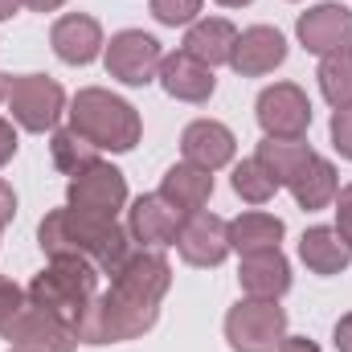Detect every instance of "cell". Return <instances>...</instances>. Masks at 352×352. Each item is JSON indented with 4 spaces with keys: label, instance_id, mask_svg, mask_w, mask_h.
Wrapping results in <instances>:
<instances>
[{
    "label": "cell",
    "instance_id": "8",
    "mask_svg": "<svg viewBox=\"0 0 352 352\" xmlns=\"http://www.w3.org/2000/svg\"><path fill=\"white\" fill-rule=\"evenodd\" d=\"M102 62H107V74H111L115 82H123V87H148V82H156V74H160L164 50H160V41H156L152 33H144V29H123V33L111 37Z\"/></svg>",
    "mask_w": 352,
    "mask_h": 352
},
{
    "label": "cell",
    "instance_id": "36",
    "mask_svg": "<svg viewBox=\"0 0 352 352\" xmlns=\"http://www.w3.org/2000/svg\"><path fill=\"white\" fill-rule=\"evenodd\" d=\"M21 4H29L33 12H54V8H62L66 0H21Z\"/></svg>",
    "mask_w": 352,
    "mask_h": 352
},
{
    "label": "cell",
    "instance_id": "16",
    "mask_svg": "<svg viewBox=\"0 0 352 352\" xmlns=\"http://www.w3.org/2000/svg\"><path fill=\"white\" fill-rule=\"evenodd\" d=\"M176 230H180V213L160 197V192H144L131 201L127 209V234L131 242L160 250V246H176Z\"/></svg>",
    "mask_w": 352,
    "mask_h": 352
},
{
    "label": "cell",
    "instance_id": "28",
    "mask_svg": "<svg viewBox=\"0 0 352 352\" xmlns=\"http://www.w3.org/2000/svg\"><path fill=\"white\" fill-rule=\"evenodd\" d=\"M148 8H152V16L160 21V25H192L197 21V12H201V0H148Z\"/></svg>",
    "mask_w": 352,
    "mask_h": 352
},
{
    "label": "cell",
    "instance_id": "24",
    "mask_svg": "<svg viewBox=\"0 0 352 352\" xmlns=\"http://www.w3.org/2000/svg\"><path fill=\"white\" fill-rule=\"evenodd\" d=\"M287 226L283 217L263 213V209H250V213H238L230 221V250L238 254H254V250H278Z\"/></svg>",
    "mask_w": 352,
    "mask_h": 352
},
{
    "label": "cell",
    "instance_id": "11",
    "mask_svg": "<svg viewBox=\"0 0 352 352\" xmlns=\"http://www.w3.org/2000/svg\"><path fill=\"white\" fill-rule=\"evenodd\" d=\"M66 205L78 213H94V217H115L127 205V176L115 164H90L87 173L70 176L66 188Z\"/></svg>",
    "mask_w": 352,
    "mask_h": 352
},
{
    "label": "cell",
    "instance_id": "7",
    "mask_svg": "<svg viewBox=\"0 0 352 352\" xmlns=\"http://www.w3.org/2000/svg\"><path fill=\"white\" fill-rule=\"evenodd\" d=\"M8 111L12 123H21L25 131H54L66 111V90L50 74H21L8 82Z\"/></svg>",
    "mask_w": 352,
    "mask_h": 352
},
{
    "label": "cell",
    "instance_id": "6",
    "mask_svg": "<svg viewBox=\"0 0 352 352\" xmlns=\"http://www.w3.org/2000/svg\"><path fill=\"white\" fill-rule=\"evenodd\" d=\"M287 336V311L278 299H242L226 316V340L234 352H278Z\"/></svg>",
    "mask_w": 352,
    "mask_h": 352
},
{
    "label": "cell",
    "instance_id": "1",
    "mask_svg": "<svg viewBox=\"0 0 352 352\" xmlns=\"http://www.w3.org/2000/svg\"><path fill=\"white\" fill-rule=\"evenodd\" d=\"M37 242L50 258L58 254H74L94 263L102 274H115V266L131 254V234L115 221V217H94L78 209H54L41 217L37 226Z\"/></svg>",
    "mask_w": 352,
    "mask_h": 352
},
{
    "label": "cell",
    "instance_id": "38",
    "mask_svg": "<svg viewBox=\"0 0 352 352\" xmlns=\"http://www.w3.org/2000/svg\"><path fill=\"white\" fill-rule=\"evenodd\" d=\"M221 8H242V4H254V0H217Z\"/></svg>",
    "mask_w": 352,
    "mask_h": 352
},
{
    "label": "cell",
    "instance_id": "32",
    "mask_svg": "<svg viewBox=\"0 0 352 352\" xmlns=\"http://www.w3.org/2000/svg\"><path fill=\"white\" fill-rule=\"evenodd\" d=\"M16 156V127L8 119H0V168Z\"/></svg>",
    "mask_w": 352,
    "mask_h": 352
},
{
    "label": "cell",
    "instance_id": "5",
    "mask_svg": "<svg viewBox=\"0 0 352 352\" xmlns=\"http://www.w3.org/2000/svg\"><path fill=\"white\" fill-rule=\"evenodd\" d=\"M156 320H160V303H144L111 287L90 299L87 316L78 320L74 332H78V344H123L152 332Z\"/></svg>",
    "mask_w": 352,
    "mask_h": 352
},
{
    "label": "cell",
    "instance_id": "29",
    "mask_svg": "<svg viewBox=\"0 0 352 352\" xmlns=\"http://www.w3.org/2000/svg\"><path fill=\"white\" fill-rule=\"evenodd\" d=\"M332 148L344 156V160H352V107H344V111H336L332 115Z\"/></svg>",
    "mask_w": 352,
    "mask_h": 352
},
{
    "label": "cell",
    "instance_id": "4",
    "mask_svg": "<svg viewBox=\"0 0 352 352\" xmlns=\"http://www.w3.org/2000/svg\"><path fill=\"white\" fill-rule=\"evenodd\" d=\"M98 278H102V270L94 263L74 258V254H58V258H50V266L41 274H33L25 295L33 303H41L45 311H54L58 320H66L70 328H78L90 299L98 295Z\"/></svg>",
    "mask_w": 352,
    "mask_h": 352
},
{
    "label": "cell",
    "instance_id": "33",
    "mask_svg": "<svg viewBox=\"0 0 352 352\" xmlns=\"http://www.w3.org/2000/svg\"><path fill=\"white\" fill-rule=\"evenodd\" d=\"M16 217V192H12V184L8 180H0V234H4V226Z\"/></svg>",
    "mask_w": 352,
    "mask_h": 352
},
{
    "label": "cell",
    "instance_id": "13",
    "mask_svg": "<svg viewBox=\"0 0 352 352\" xmlns=\"http://www.w3.org/2000/svg\"><path fill=\"white\" fill-rule=\"evenodd\" d=\"M111 287L123 291V295H131V299L160 303V299L168 295V287H173V266H168V258H164L160 250L140 246V250H131L123 263L115 266Z\"/></svg>",
    "mask_w": 352,
    "mask_h": 352
},
{
    "label": "cell",
    "instance_id": "21",
    "mask_svg": "<svg viewBox=\"0 0 352 352\" xmlns=\"http://www.w3.org/2000/svg\"><path fill=\"white\" fill-rule=\"evenodd\" d=\"M234 41H238L234 21H226V16H197L188 25V33H184V54H192L197 62H205L213 70V66H230Z\"/></svg>",
    "mask_w": 352,
    "mask_h": 352
},
{
    "label": "cell",
    "instance_id": "23",
    "mask_svg": "<svg viewBox=\"0 0 352 352\" xmlns=\"http://www.w3.org/2000/svg\"><path fill=\"white\" fill-rule=\"evenodd\" d=\"M299 258L311 274H340L352 263V246L336 226H311L299 238Z\"/></svg>",
    "mask_w": 352,
    "mask_h": 352
},
{
    "label": "cell",
    "instance_id": "20",
    "mask_svg": "<svg viewBox=\"0 0 352 352\" xmlns=\"http://www.w3.org/2000/svg\"><path fill=\"white\" fill-rule=\"evenodd\" d=\"M238 283L250 299H278L291 291V263L283 258V250H254L242 254L238 266Z\"/></svg>",
    "mask_w": 352,
    "mask_h": 352
},
{
    "label": "cell",
    "instance_id": "3",
    "mask_svg": "<svg viewBox=\"0 0 352 352\" xmlns=\"http://www.w3.org/2000/svg\"><path fill=\"white\" fill-rule=\"evenodd\" d=\"M70 127L87 135L98 152H131L144 135L140 111L102 87H87L70 102Z\"/></svg>",
    "mask_w": 352,
    "mask_h": 352
},
{
    "label": "cell",
    "instance_id": "17",
    "mask_svg": "<svg viewBox=\"0 0 352 352\" xmlns=\"http://www.w3.org/2000/svg\"><path fill=\"white\" fill-rule=\"evenodd\" d=\"M180 152H184L188 164H197V168H205V173H217V168H226V164L234 160L238 140H234V131H230L226 123H217V119H192V123L184 127V135H180Z\"/></svg>",
    "mask_w": 352,
    "mask_h": 352
},
{
    "label": "cell",
    "instance_id": "34",
    "mask_svg": "<svg viewBox=\"0 0 352 352\" xmlns=\"http://www.w3.org/2000/svg\"><path fill=\"white\" fill-rule=\"evenodd\" d=\"M332 340H336V352H352V311L336 320V332H332Z\"/></svg>",
    "mask_w": 352,
    "mask_h": 352
},
{
    "label": "cell",
    "instance_id": "30",
    "mask_svg": "<svg viewBox=\"0 0 352 352\" xmlns=\"http://www.w3.org/2000/svg\"><path fill=\"white\" fill-rule=\"evenodd\" d=\"M25 299H29V295H25L12 278H4V274H0V328L21 311V303H25Z\"/></svg>",
    "mask_w": 352,
    "mask_h": 352
},
{
    "label": "cell",
    "instance_id": "26",
    "mask_svg": "<svg viewBox=\"0 0 352 352\" xmlns=\"http://www.w3.org/2000/svg\"><path fill=\"white\" fill-rule=\"evenodd\" d=\"M320 90H324V98L336 107V111H344L352 107V50H340V54H328L324 62H320Z\"/></svg>",
    "mask_w": 352,
    "mask_h": 352
},
{
    "label": "cell",
    "instance_id": "18",
    "mask_svg": "<svg viewBox=\"0 0 352 352\" xmlns=\"http://www.w3.org/2000/svg\"><path fill=\"white\" fill-rule=\"evenodd\" d=\"M50 45H54V54L66 62V66H90L98 54H102V25L87 16V12H66V16H58L54 21V29H50Z\"/></svg>",
    "mask_w": 352,
    "mask_h": 352
},
{
    "label": "cell",
    "instance_id": "27",
    "mask_svg": "<svg viewBox=\"0 0 352 352\" xmlns=\"http://www.w3.org/2000/svg\"><path fill=\"white\" fill-rule=\"evenodd\" d=\"M278 188H283V184L274 180V173L266 168L258 156H250V160H242V164L234 168V192H238L242 201H250V205H266Z\"/></svg>",
    "mask_w": 352,
    "mask_h": 352
},
{
    "label": "cell",
    "instance_id": "35",
    "mask_svg": "<svg viewBox=\"0 0 352 352\" xmlns=\"http://www.w3.org/2000/svg\"><path fill=\"white\" fill-rule=\"evenodd\" d=\"M278 352H320V344H316V340H307V336H283Z\"/></svg>",
    "mask_w": 352,
    "mask_h": 352
},
{
    "label": "cell",
    "instance_id": "9",
    "mask_svg": "<svg viewBox=\"0 0 352 352\" xmlns=\"http://www.w3.org/2000/svg\"><path fill=\"white\" fill-rule=\"evenodd\" d=\"M0 336L12 344V349H37V352H74L78 349V332L58 320L54 311H45L41 303L25 299L21 311L0 328Z\"/></svg>",
    "mask_w": 352,
    "mask_h": 352
},
{
    "label": "cell",
    "instance_id": "25",
    "mask_svg": "<svg viewBox=\"0 0 352 352\" xmlns=\"http://www.w3.org/2000/svg\"><path fill=\"white\" fill-rule=\"evenodd\" d=\"M50 156H54V164L66 176H78V173H87L90 164H98V148L90 144L87 135H78L74 127H58V131H54Z\"/></svg>",
    "mask_w": 352,
    "mask_h": 352
},
{
    "label": "cell",
    "instance_id": "40",
    "mask_svg": "<svg viewBox=\"0 0 352 352\" xmlns=\"http://www.w3.org/2000/svg\"><path fill=\"white\" fill-rule=\"evenodd\" d=\"M8 352H37V349H8Z\"/></svg>",
    "mask_w": 352,
    "mask_h": 352
},
{
    "label": "cell",
    "instance_id": "12",
    "mask_svg": "<svg viewBox=\"0 0 352 352\" xmlns=\"http://www.w3.org/2000/svg\"><path fill=\"white\" fill-rule=\"evenodd\" d=\"M176 250L188 266H221L230 258V221H221L217 213H188L180 217V230H176Z\"/></svg>",
    "mask_w": 352,
    "mask_h": 352
},
{
    "label": "cell",
    "instance_id": "31",
    "mask_svg": "<svg viewBox=\"0 0 352 352\" xmlns=\"http://www.w3.org/2000/svg\"><path fill=\"white\" fill-rule=\"evenodd\" d=\"M336 230L344 234V242L352 246V184H344L336 192Z\"/></svg>",
    "mask_w": 352,
    "mask_h": 352
},
{
    "label": "cell",
    "instance_id": "10",
    "mask_svg": "<svg viewBox=\"0 0 352 352\" xmlns=\"http://www.w3.org/2000/svg\"><path fill=\"white\" fill-rule=\"evenodd\" d=\"M254 115L266 140H303L311 127V98L295 82H274L258 94Z\"/></svg>",
    "mask_w": 352,
    "mask_h": 352
},
{
    "label": "cell",
    "instance_id": "37",
    "mask_svg": "<svg viewBox=\"0 0 352 352\" xmlns=\"http://www.w3.org/2000/svg\"><path fill=\"white\" fill-rule=\"evenodd\" d=\"M16 8H21V0H0V21H8Z\"/></svg>",
    "mask_w": 352,
    "mask_h": 352
},
{
    "label": "cell",
    "instance_id": "2",
    "mask_svg": "<svg viewBox=\"0 0 352 352\" xmlns=\"http://www.w3.org/2000/svg\"><path fill=\"white\" fill-rule=\"evenodd\" d=\"M266 168L274 173L278 184L291 188V197L299 201V209L316 213V209H328L340 192V176H336V164L320 152H311L303 140H263L258 152Z\"/></svg>",
    "mask_w": 352,
    "mask_h": 352
},
{
    "label": "cell",
    "instance_id": "19",
    "mask_svg": "<svg viewBox=\"0 0 352 352\" xmlns=\"http://www.w3.org/2000/svg\"><path fill=\"white\" fill-rule=\"evenodd\" d=\"M160 87L168 98L176 102H209L213 98V90H217V78H213V70L205 66V62H197L192 54H184V50H176V54H164V62H160Z\"/></svg>",
    "mask_w": 352,
    "mask_h": 352
},
{
    "label": "cell",
    "instance_id": "15",
    "mask_svg": "<svg viewBox=\"0 0 352 352\" xmlns=\"http://www.w3.org/2000/svg\"><path fill=\"white\" fill-rule=\"evenodd\" d=\"M283 62H287V37L274 25H250V29L238 33L230 66L242 78H263L270 70H278Z\"/></svg>",
    "mask_w": 352,
    "mask_h": 352
},
{
    "label": "cell",
    "instance_id": "14",
    "mask_svg": "<svg viewBox=\"0 0 352 352\" xmlns=\"http://www.w3.org/2000/svg\"><path fill=\"white\" fill-rule=\"evenodd\" d=\"M295 33H299V45L307 54H320V58L340 54L352 45V8L336 4V0H324L307 12H299Z\"/></svg>",
    "mask_w": 352,
    "mask_h": 352
},
{
    "label": "cell",
    "instance_id": "39",
    "mask_svg": "<svg viewBox=\"0 0 352 352\" xmlns=\"http://www.w3.org/2000/svg\"><path fill=\"white\" fill-rule=\"evenodd\" d=\"M8 82H12V78H8V74H0V98H8Z\"/></svg>",
    "mask_w": 352,
    "mask_h": 352
},
{
    "label": "cell",
    "instance_id": "22",
    "mask_svg": "<svg viewBox=\"0 0 352 352\" xmlns=\"http://www.w3.org/2000/svg\"><path fill=\"white\" fill-rule=\"evenodd\" d=\"M156 192L173 205L180 217H188V213H201V209L209 205V197H213V176L184 160V164H173L168 173L160 176V188H156Z\"/></svg>",
    "mask_w": 352,
    "mask_h": 352
}]
</instances>
